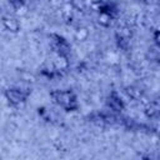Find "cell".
Here are the masks:
<instances>
[{"label":"cell","instance_id":"4","mask_svg":"<svg viewBox=\"0 0 160 160\" xmlns=\"http://www.w3.org/2000/svg\"><path fill=\"white\" fill-rule=\"evenodd\" d=\"M108 105L110 106V109H112V110H115V111H120V110H122V108H124L122 100L120 99V96H119L115 91L111 92V95L109 96Z\"/></svg>","mask_w":160,"mask_h":160},{"label":"cell","instance_id":"3","mask_svg":"<svg viewBox=\"0 0 160 160\" xmlns=\"http://www.w3.org/2000/svg\"><path fill=\"white\" fill-rule=\"evenodd\" d=\"M51 39H52V46L54 49L56 50V52L62 56V58H66L70 52V45L69 42L60 35H56V34H52L51 35Z\"/></svg>","mask_w":160,"mask_h":160},{"label":"cell","instance_id":"6","mask_svg":"<svg viewBox=\"0 0 160 160\" xmlns=\"http://www.w3.org/2000/svg\"><path fill=\"white\" fill-rule=\"evenodd\" d=\"M9 2L14 6V8H21L24 5V0H9Z\"/></svg>","mask_w":160,"mask_h":160},{"label":"cell","instance_id":"1","mask_svg":"<svg viewBox=\"0 0 160 160\" xmlns=\"http://www.w3.org/2000/svg\"><path fill=\"white\" fill-rule=\"evenodd\" d=\"M54 102L65 109L66 111H74L78 109V100L72 91L70 90H55L50 94Z\"/></svg>","mask_w":160,"mask_h":160},{"label":"cell","instance_id":"2","mask_svg":"<svg viewBox=\"0 0 160 160\" xmlns=\"http://www.w3.org/2000/svg\"><path fill=\"white\" fill-rule=\"evenodd\" d=\"M29 95H30V90L21 89V88H11L5 91V98L12 105H19V104L24 102Z\"/></svg>","mask_w":160,"mask_h":160},{"label":"cell","instance_id":"5","mask_svg":"<svg viewBox=\"0 0 160 160\" xmlns=\"http://www.w3.org/2000/svg\"><path fill=\"white\" fill-rule=\"evenodd\" d=\"M2 24L10 31H18V29H19V21L15 18H4Z\"/></svg>","mask_w":160,"mask_h":160}]
</instances>
